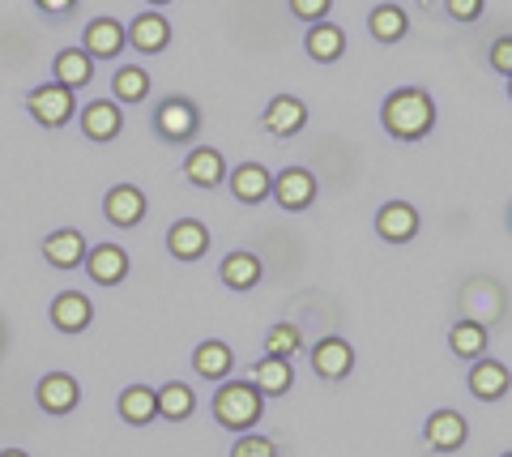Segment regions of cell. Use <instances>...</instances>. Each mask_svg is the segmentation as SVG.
Returning a JSON list of instances; mask_svg holds the SVG:
<instances>
[{
	"mask_svg": "<svg viewBox=\"0 0 512 457\" xmlns=\"http://www.w3.org/2000/svg\"><path fill=\"white\" fill-rule=\"evenodd\" d=\"M269 184H274V176H269L261 163H244V167H235V176H231L235 197L248 201V206H256V201L269 197Z\"/></svg>",
	"mask_w": 512,
	"mask_h": 457,
	"instance_id": "ffe728a7",
	"label": "cell"
},
{
	"mask_svg": "<svg viewBox=\"0 0 512 457\" xmlns=\"http://www.w3.org/2000/svg\"><path fill=\"white\" fill-rule=\"evenodd\" d=\"M329 5H333V0H291V13H295V18H303V22H320L329 13Z\"/></svg>",
	"mask_w": 512,
	"mask_h": 457,
	"instance_id": "836d02e7",
	"label": "cell"
},
{
	"mask_svg": "<svg viewBox=\"0 0 512 457\" xmlns=\"http://www.w3.org/2000/svg\"><path fill=\"white\" fill-rule=\"evenodd\" d=\"M312 368L320 381H342L355 368V351H350V342L342 338H320L316 351H312Z\"/></svg>",
	"mask_w": 512,
	"mask_h": 457,
	"instance_id": "277c9868",
	"label": "cell"
},
{
	"mask_svg": "<svg viewBox=\"0 0 512 457\" xmlns=\"http://www.w3.org/2000/svg\"><path fill=\"white\" fill-rule=\"evenodd\" d=\"M167 248H171V257H180V261H197V257H205V248H210V231L201 223H192V218H184V223H175L167 231Z\"/></svg>",
	"mask_w": 512,
	"mask_h": 457,
	"instance_id": "9a60e30c",
	"label": "cell"
},
{
	"mask_svg": "<svg viewBox=\"0 0 512 457\" xmlns=\"http://www.w3.org/2000/svg\"><path fill=\"white\" fill-rule=\"evenodd\" d=\"M265 411V398L252 389V381H231L214 393V419L231 432H248Z\"/></svg>",
	"mask_w": 512,
	"mask_h": 457,
	"instance_id": "7a4b0ae2",
	"label": "cell"
},
{
	"mask_svg": "<svg viewBox=\"0 0 512 457\" xmlns=\"http://www.w3.org/2000/svg\"><path fill=\"white\" fill-rule=\"evenodd\" d=\"M303 124H308V107L299 99H291V94H282V99H274L265 107V129L274 137H295Z\"/></svg>",
	"mask_w": 512,
	"mask_h": 457,
	"instance_id": "4fadbf2b",
	"label": "cell"
},
{
	"mask_svg": "<svg viewBox=\"0 0 512 457\" xmlns=\"http://www.w3.org/2000/svg\"><path fill=\"white\" fill-rule=\"evenodd\" d=\"M231 457H278V449H274V440H265V436H244L231 449Z\"/></svg>",
	"mask_w": 512,
	"mask_h": 457,
	"instance_id": "d6a6232c",
	"label": "cell"
},
{
	"mask_svg": "<svg viewBox=\"0 0 512 457\" xmlns=\"http://www.w3.org/2000/svg\"><path fill=\"white\" fill-rule=\"evenodd\" d=\"M158 415V406H154V389H146V385H133V389H124L120 393V419L124 423H150Z\"/></svg>",
	"mask_w": 512,
	"mask_h": 457,
	"instance_id": "f1b7e54d",
	"label": "cell"
},
{
	"mask_svg": "<svg viewBox=\"0 0 512 457\" xmlns=\"http://www.w3.org/2000/svg\"><path fill=\"white\" fill-rule=\"evenodd\" d=\"M146 5H167V0H146Z\"/></svg>",
	"mask_w": 512,
	"mask_h": 457,
	"instance_id": "f35d334b",
	"label": "cell"
},
{
	"mask_svg": "<svg viewBox=\"0 0 512 457\" xmlns=\"http://www.w3.org/2000/svg\"><path fill=\"white\" fill-rule=\"evenodd\" d=\"M26 107H30V116H35L39 124H47V129H60V124L73 120V90L60 86V82H47L39 90H30Z\"/></svg>",
	"mask_w": 512,
	"mask_h": 457,
	"instance_id": "3957f363",
	"label": "cell"
},
{
	"mask_svg": "<svg viewBox=\"0 0 512 457\" xmlns=\"http://www.w3.org/2000/svg\"><path fill=\"white\" fill-rule=\"evenodd\" d=\"M128 39H133L137 52L158 56V52L167 47V39H171V26H167L163 13H141V18H137L133 26H128Z\"/></svg>",
	"mask_w": 512,
	"mask_h": 457,
	"instance_id": "2e32d148",
	"label": "cell"
},
{
	"mask_svg": "<svg viewBox=\"0 0 512 457\" xmlns=\"http://www.w3.org/2000/svg\"><path fill=\"white\" fill-rule=\"evenodd\" d=\"M470 389H474V398H483V402L504 398L508 393V368L500 364V359H478L474 372H470Z\"/></svg>",
	"mask_w": 512,
	"mask_h": 457,
	"instance_id": "e0dca14e",
	"label": "cell"
},
{
	"mask_svg": "<svg viewBox=\"0 0 512 457\" xmlns=\"http://www.w3.org/2000/svg\"><path fill=\"white\" fill-rule=\"evenodd\" d=\"M448 346H453V355H461V359H478L487 351V329L478 321H461V325H453V334H448Z\"/></svg>",
	"mask_w": 512,
	"mask_h": 457,
	"instance_id": "f546056e",
	"label": "cell"
},
{
	"mask_svg": "<svg viewBox=\"0 0 512 457\" xmlns=\"http://www.w3.org/2000/svg\"><path fill=\"white\" fill-rule=\"evenodd\" d=\"M423 436H427V445L436 449V453H453V449H461V445H466L470 428H466V419H461L457 411H436V415L427 419Z\"/></svg>",
	"mask_w": 512,
	"mask_h": 457,
	"instance_id": "52a82bcc",
	"label": "cell"
},
{
	"mask_svg": "<svg viewBox=\"0 0 512 457\" xmlns=\"http://www.w3.org/2000/svg\"><path fill=\"white\" fill-rule=\"evenodd\" d=\"M90 77H94V60L82 52V47H64V52L56 56V82L60 86H90Z\"/></svg>",
	"mask_w": 512,
	"mask_h": 457,
	"instance_id": "44dd1931",
	"label": "cell"
},
{
	"mask_svg": "<svg viewBox=\"0 0 512 457\" xmlns=\"http://www.w3.org/2000/svg\"><path fill=\"white\" fill-rule=\"evenodd\" d=\"M367 26H372V39L393 43V39H402L406 30H410V18H406L402 5H376L372 18H367Z\"/></svg>",
	"mask_w": 512,
	"mask_h": 457,
	"instance_id": "d4e9b609",
	"label": "cell"
},
{
	"mask_svg": "<svg viewBox=\"0 0 512 457\" xmlns=\"http://www.w3.org/2000/svg\"><path fill=\"white\" fill-rule=\"evenodd\" d=\"M77 398H82V389H77V381L69 372H47L39 381V406L47 415H69Z\"/></svg>",
	"mask_w": 512,
	"mask_h": 457,
	"instance_id": "8992f818",
	"label": "cell"
},
{
	"mask_svg": "<svg viewBox=\"0 0 512 457\" xmlns=\"http://www.w3.org/2000/svg\"><path fill=\"white\" fill-rule=\"evenodd\" d=\"M256 278H261V261L252 257V252H231L227 261H222V282L235 291H248L256 287Z\"/></svg>",
	"mask_w": 512,
	"mask_h": 457,
	"instance_id": "83f0119b",
	"label": "cell"
},
{
	"mask_svg": "<svg viewBox=\"0 0 512 457\" xmlns=\"http://www.w3.org/2000/svg\"><path fill=\"white\" fill-rule=\"evenodd\" d=\"M483 13V0H448V18L457 22H474Z\"/></svg>",
	"mask_w": 512,
	"mask_h": 457,
	"instance_id": "e575fe53",
	"label": "cell"
},
{
	"mask_svg": "<svg viewBox=\"0 0 512 457\" xmlns=\"http://www.w3.org/2000/svg\"><path fill=\"white\" fill-rule=\"evenodd\" d=\"M90 278L94 282H120L124 274H128V252L124 248H116V244H99L90 252Z\"/></svg>",
	"mask_w": 512,
	"mask_h": 457,
	"instance_id": "603a6c76",
	"label": "cell"
},
{
	"mask_svg": "<svg viewBox=\"0 0 512 457\" xmlns=\"http://www.w3.org/2000/svg\"><path fill=\"white\" fill-rule=\"evenodd\" d=\"M124 129V116H120V107L116 103H90L86 112H82V133L90 137V141H111Z\"/></svg>",
	"mask_w": 512,
	"mask_h": 457,
	"instance_id": "ac0fdd59",
	"label": "cell"
},
{
	"mask_svg": "<svg viewBox=\"0 0 512 457\" xmlns=\"http://www.w3.org/2000/svg\"><path fill=\"white\" fill-rule=\"evenodd\" d=\"M299 346H303L299 325H291V321H282V325H274L265 334V355H274V359H291Z\"/></svg>",
	"mask_w": 512,
	"mask_h": 457,
	"instance_id": "1f68e13d",
	"label": "cell"
},
{
	"mask_svg": "<svg viewBox=\"0 0 512 457\" xmlns=\"http://www.w3.org/2000/svg\"><path fill=\"white\" fill-rule=\"evenodd\" d=\"M154 124H158V133H163L167 141H184V137L197 133L201 116H197V107H192L188 99H167L163 107H158Z\"/></svg>",
	"mask_w": 512,
	"mask_h": 457,
	"instance_id": "9c48e42d",
	"label": "cell"
},
{
	"mask_svg": "<svg viewBox=\"0 0 512 457\" xmlns=\"http://www.w3.org/2000/svg\"><path fill=\"white\" fill-rule=\"evenodd\" d=\"M491 65L500 69L504 77L512 73V43H508V39H500V43H495V52H491Z\"/></svg>",
	"mask_w": 512,
	"mask_h": 457,
	"instance_id": "d590c367",
	"label": "cell"
},
{
	"mask_svg": "<svg viewBox=\"0 0 512 457\" xmlns=\"http://www.w3.org/2000/svg\"><path fill=\"white\" fill-rule=\"evenodd\" d=\"M43 257L56 265V270H73L77 261L86 257V240H82V231H56V235H47V244H43Z\"/></svg>",
	"mask_w": 512,
	"mask_h": 457,
	"instance_id": "d6986e66",
	"label": "cell"
},
{
	"mask_svg": "<svg viewBox=\"0 0 512 457\" xmlns=\"http://www.w3.org/2000/svg\"><path fill=\"white\" fill-rule=\"evenodd\" d=\"M111 90H116L120 103H141L150 94V77L128 65V69H116V77H111Z\"/></svg>",
	"mask_w": 512,
	"mask_h": 457,
	"instance_id": "4dcf8cb0",
	"label": "cell"
},
{
	"mask_svg": "<svg viewBox=\"0 0 512 457\" xmlns=\"http://www.w3.org/2000/svg\"><path fill=\"white\" fill-rule=\"evenodd\" d=\"M90 317H94V308H90L86 295H77V291L56 295V304H52V325L60 329V334H82V329L90 325Z\"/></svg>",
	"mask_w": 512,
	"mask_h": 457,
	"instance_id": "5bb4252c",
	"label": "cell"
},
{
	"mask_svg": "<svg viewBox=\"0 0 512 457\" xmlns=\"http://www.w3.org/2000/svg\"><path fill=\"white\" fill-rule=\"evenodd\" d=\"M154 406H158V415L163 419H188L192 415V406H197V398H192V389L184 381H171L154 393Z\"/></svg>",
	"mask_w": 512,
	"mask_h": 457,
	"instance_id": "484cf974",
	"label": "cell"
},
{
	"mask_svg": "<svg viewBox=\"0 0 512 457\" xmlns=\"http://www.w3.org/2000/svg\"><path fill=\"white\" fill-rule=\"evenodd\" d=\"M103 210H107V223H116V227H137L141 218H146V193L133 184H120V188H111L107 201H103Z\"/></svg>",
	"mask_w": 512,
	"mask_h": 457,
	"instance_id": "ba28073f",
	"label": "cell"
},
{
	"mask_svg": "<svg viewBox=\"0 0 512 457\" xmlns=\"http://www.w3.org/2000/svg\"><path fill=\"white\" fill-rule=\"evenodd\" d=\"M192 364H197V372L205 376V381H222V376L231 372L235 355H231V346H227V342H201V346H197V355H192Z\"/></svg>",
	"mask_w": 512,
	"mask_h": 457,
	"instance_id": "cb8c5ba5",
	"label": "cell"
},
{
	"mask_svg": "<svg viewBox=\"0 0 512 457\" xmlns=\"http://www.w3.org/2000/svg\"><path fill=\"white\" fill-rule=\"evenodd\" d=\"M342 47H346V35L333 22H312L308 30V56L320 60V65H333V60L342 56Z\"/></svg>",
	"mask_w": 512,
	"mask_h": 457,
	"instance_id": "7402d4cb",
	"label": "cell"
},
{
	"mask_svg": "<svg viewBox=\"0 0 512 457\" xmlns=\"http://www.w3.org/2000/svg\"><path fill=\"white\" fill-rule=\"evenodd\" d=\"M35 5H39L43 13H69V9L77 5V0H35Z\"/></svg>",
	"mask_w": 512,
	"mask_h": 457,
	"instance_id": "8d00e7d4",
	"label": "cell"
},
{
	"mask_svg": "<svg viewBox=\"0 0 512 457\" xmlns=\"http://www.w3.org/2000/svg\"><path fill=\"white\" fill-rule=\"evenodd\" d=\"M120 47H124V26L116 18H94L86 26V47L82 52L90 60H111V56H120Z\"/></svg>",
	"mask_w": 512,
	"mask_h": 457,
	"instance_id": "7c38bea8",
	"label": "cell"
},
{
	"mask_svg": "<svg viewBox=\"0 0 512 457\" xmlns=\"http://www.w3.org/2000/svg\"><path fill=\"white\" fill-rule=\"evenodd\" d=\"M376 231L389 244H406V240H414V231H419V214H414V206H406V201H389V206H380V214H376Z\"/></svg>",
	"mask_w": 512,
	"mask_h": 457,
	"instance_id": "30bf717a",
	"label": "cell"
},
{
	"mask_svg": "<svg viewBox=\"0 0 512 457\" xmlns=\"http://www.w3.org/2000/svg\"><path fill=\"white\" fill-rule=\"evenodd\" d=\"M0 457H30V453H22V449H5V453H0Z\"/></svg>",
	"mask_w": 512,
	"mask_h": 457,
	"instance_id": "74e56055",
	"label": "cell"
},
{
	"mask_svg": "<svg viewBox=\"0 0 512 457\" xmlns=\"http://www.w3.org/2000/svg\"><path fill=\"white\" fill-rule=\"evenodd\" d=\"M269 193L278 197L282 210H303V206H312V197H316V180H312V171H303V167H286L282 176L269 184Z\"/></svg>",
	"mask_w": 512,
	"mask_h": 457,
	"instance_id": "5b68a950",
	"label": "cell"
},
{
	"mask_svg": "<svg viewBox=\"0 0 512 457\" xmlns=\"http://www.w3.org/2000/svg\"><path fill=\"white\" fill-rule=\"evenodd\" d=\"M291 385H295V368H291V359H274V355H265L261 364L252 368V389L261 393H269V398H282V393H291Z\"/></svg>",
	"mask_w": 512,
	"mask_h": 457,
	"instance_id": "8fae6325",
	"label": "cell"
},
{
	"mask_svg": "<svg viewBox=\"0 0 512 457\" xmlns=\"http://www.w3.org/2000/svg\"><path fill=\"white\" fill-rule=\"evenodd\" d=\"M184 167H188V180H192V184H201V188L218 184V180H222V171H227V163H222V154H218V150H210V146L192 150Z\"/></svg>",
	"mask_w": 512,
	"mask_h": 457,
	"instance_id": "4316f807",
	"label": "cell"
},
{
	"mask_svg": "<svg viewBox=\"0 0 512 457\" xmlns=\"http://www.w3.org/2000/svg\"><path fill=\"white\" fill-rule=\"evenodd\" d=\"M384 129H389L393 137L402 141H419L431 124H436V107H431V99L423 90H397L384 99Z\"/></svg>",
	"mask_w": 512,
	"mask_h": 457,
	"instance_id": "6da1fadb",
	"label": "cell"
}]
</instances>
